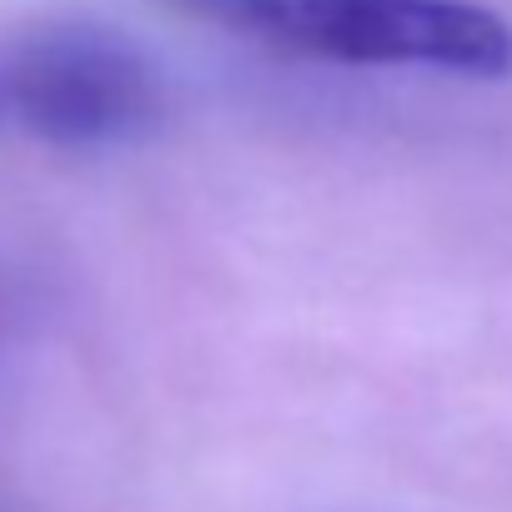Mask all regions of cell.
Segmentation results:
<instances>
[{
	"instance_id": "cell-1",
	"label": "cell",
	"mask_w": 512,
	"mask_h": 512,
	"mask_svg": "<svg viewBox=\"0 0 512 512\" xmlns=\"http://www.w3.org/2000/svg\"><path fill=\"white\" fill-rule=\"evenodd\" d=\"M201 26L372 71L502 76L512 26L472 0H171Z\"/></svg>"
},
{
	"instance_id": "cell-3",
	"label": "cell",
	"mask_w": 512,
	"mask_h": 512,
	"mask_svg": "<svg viewBox=\"0 0 512 512\" xmlns=\"http://www.w3.org/2000/svg\"><path fill=\"white\" fill-rule=\"evenodd\" d=\"M31 312H36V287L21 272L0 267V352L21 337V327L31 322Z\"/></svg>"
},
{
	"instance_id": "cell-2",
	"label": "cell",
	"mask_w": 512,
	"mask_h": 512,
	"mask_svg": "<svg viewBox=\"0 0 512 512\" xmlns=\"http://www.w3.org/2000/svg\"><path fill=\"white\" fill-rule=\"evenodd\" d=\"M0 136H26V51H21V36L0 41Z\"/></svg>"
}]
</instances>
